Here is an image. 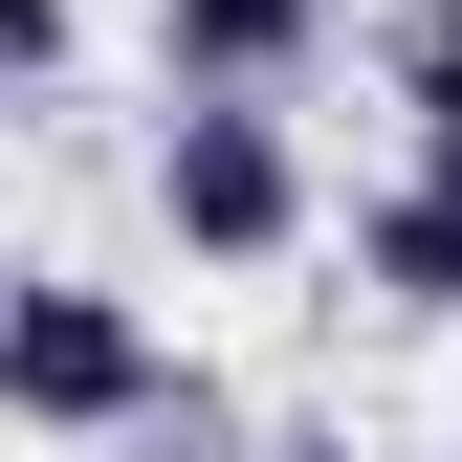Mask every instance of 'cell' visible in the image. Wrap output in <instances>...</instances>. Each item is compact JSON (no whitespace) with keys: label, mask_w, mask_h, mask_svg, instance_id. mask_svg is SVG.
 <instances>
[{"label":"cell","mask_w":462,"mask_h":462,"mask_svg":"<svg viewBox=\"0 0 462 462\" xmlns=\"http://www.w3.org/2000/svg\"><path fill=\"white\" fill-rule=\"evenodd\" d=\"M0 396H23L44 440H110V419H177V353H154L110 286H67V264H44L23 309H0Z\"/></svg>","instance_id":"1"},{"label":"cell","mask_w":462,"mask_h":462,"mask_svg":"<svg viewBox=\"0 0 462 462\" xmlns=\"http://www.w3.org/2000/svg\"><path fill=\"white\" fill-rule=\"evenodd\" d=\"M154 44H177L199 110H243V88H286V67L330 44V0H154Z\"/></svg>","instance_id":"3"},{"label":"cell","mask_w":462,"mask_h":462,"mask_svg":"<svg viewBox=\"0 0 462 462\" xmlns=\"http://www.w3.org/2000/svg\"><path fill=\"white\" fill-rule=\"evenodd\" d=\"M67 44H88V0H0V67L23 88H67Z\"/></svg>","instance_id":"5"},{"label":"cell","mask_w":462,"mask_h":462,"mask_svg":"<svg viewBox=\"0 0 462 462\" xmlns=\"http://www.w3.org/2000/svg\"><path fill=\"white\" fill-rule=\"evenodd\" d=\"M264 462H330V440H264Z\"/></svg>","instance_id":"6"},{"label":"cell","mask_w":462,"mask_h":462,"mask_svg":"<svg viewBox=\"0 0 462 462\" xmlns=\"http://www.w3.org/2000/svg\"><path fill=\"white\" fill-rule=\"evenodd\" d=\"M396 88H419V154L462 177V0H419V23H396Z\"/></svg>","instance_id":"4"},{"label":"cell","mask_w":462,"mask_h":462,"mask_svg":"<svg viewBox=\"0 0 462 462\" xmlns=\"http://www.w3.org/2000/svg\"><path fill=\"white\" fill-rule=\"evenodd\" d=\"M154 199H177V243H199V264H264L286 220H309V177H286L264 110H177V133H154Z\"/></svg>","instance_id":"2"}]
</instances>
